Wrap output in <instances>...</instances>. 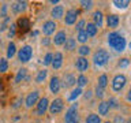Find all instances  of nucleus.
Wrapping results in <instances>:
<instances>
[{"mask_svg": "<svg viewBox=\"0 0 131 123\" xmlns=\"http://www.w3.org/2000/svg\"><path fill=\"white\" fill-rule=\"evenodd\" d=\"M108 44H109L111 48L116 49L117 52H123V51H124V48H126L124 37L120 36L116 32H112V33H109V34H108Z\"/></svg>", "mask_w": 131, "mask_h": 123, "instance_id": "nucleus-1", "label": "nucleus"}, {"mask_svg": "<svg viewBox=\"0 0 131 123\" xmlns=\"http://www.w3.org/2000/svg\"><path fill=\"white\" fill-rule=\"evenodd\" d=\"M109 60V53L105 49H98L93 56V61L96 66H104Z\"/></svg>", "mask_w": 131, "mask_h": 123, "instance_id": "nucleus-2", "label": "nucleus"}, {"mask_svg": "<svg viewBox=\"0 0 131 123\" xmlns=\"http://www.w3.org/2000/svg\"><path fill=\"white\" fill-rule=\"evenodd\" d=\"M33 56V49L30 45H25L18 51V59L20 63H27Z\"/></svg>", "mask_w": 131, "mask_h": 123, "instance_id": "nucleus-3", "label": "nucleus"}, {"mask_svg": "<svg viewBox=\"0 0 131 123\" xmlns=\"http://www.w3.org/2000/svg\"><path fill=\"white\" fill-rule=\"evenodd\" d=\"M49 112H51L52 115H57V114H60L61 111H63L64 108V101L61 100V98H55L51 104H49Z\"/></svg>", "mask_w": 131, "mask_h": 123, "instance_id": "nucleus-4", "label": "nucleus"}, {"mask_svg": "<svg viewBox=\"0 0 131 123\" xmlns=\"http://www.w3.org/2000/svg\"><path fill=\"white\" fill-rule=\"evenodd\" d=\"M126 82H127L126 77L123 75V74H119V75H116L112 81V89L115 90V92H120V90L124 88Z\"/></svg>", "mask_w": 131, "mask_h": 123, "instance_id": "nucleus-5", "label": "nucleus"}, {"mask_svg": "<svg viewBox=\"0 0 131 123\" xmlns=\"http://www.w3.org/2000/svg\"><path fill=\"white\" fill-rule=\"evenodd\" d=\"M38 97H40V92H38V90H33V92L29 93L27 97H26V100H25L27 108H31L34 104H37V102H38Z\"/></svg>", "mask_w": 131, "mask_h": 123, "instance_id": "nucleus-6", "label": "nucleus"}, {"mask_svg": "<svg viewBox=\"0 0 131 123\" xmlns=\"http://www.w3.org/2000/svg\"><path fill=\"white\" fill-rule=\"evenodd\" d=\"M48 107H49V100L48 98L47 97L40 98L38 102H37V115H38V116H42V115L47 112Z\"/></svg>", "mask_w": 131, "mask_h": 123, "instance_id": "nucleus-7", "label": "nucleus"}, {"mask_svg": "<svg viewBox=\"0 0 131 123\" xmlns=\"http://www.w3.org/2000/svg\"><path fill=\"white\" fill-rule=\"evenodd\" d=\"M78 15H79V11L78 10H68L66 12V18H64L66 25H74L77 22Z\"/></svg>", "mask_w": 131, "mask_h": 123, "instance_id": "nucleus-8", "label": "nucleus"}, {"mask_svg": "<svg viewBox=\"0 0 131 123\" xmlns=\"http://www.w3.org/2000/svg\"><path fill=\"white\" fill-rule=\"evenodd\" d=\"M56 27H57L56 22H53V20H47V22L42 25V33L45 36H51L55 33Z\"/></svg>", "mask_w": 131, "mask_h": 123, "instance_id": "nucleus-9", "label": "nucleus"}, {"mask_svg": "<svg viewBox=\"0 0 131 123\" xmlns=\"http://www.w3.org/2000/svg\"><path fill=\"white\" fill-rule=\"evenodd\" d=\"M64 119H66V122L77 120V119H78V105L77 104H72L68 108V111L66 112V118Z\"/></svg>", "mask_w": 131, "mask_h": 123, "instance_id": "nucleus-10", "label": "nucleus"}, {"mask_svg": "<svg viewBox=\"0 0 131 123\" xmlns=\"http://www.w3.org/2000/svg\"><path fill=\"white\" fill-rule=\"evenodd\" d=\"M75 66H77V70H78V71L85 73V71H88V68H89V60L86 59V57L79 56V57L77 59V61H75Z\"/></svg>", "mask_w": 131, "mask_h": 123, "instance_id": "nucleus-11", "label": "nucleus"}, {"mask_svg": "<svg viewBox=\"0 0 131 123\" xmlns=\"http://www.w3.org/2000/svg\"><path fill=\"white\" fill-rule=\"evenodd\" d=\"M66 40H67V34H66L64 30H60L56 33L55 38H53V43H55V45H64Z\"/></svg>", "mask_w": 131, "mask_h": 123, "instance_id": "nucleus-12", "label": "nucleus"}, {"mask_svg": "<svg viewBox=\"0 0 131 123\" xmlns=\"http://www.w3.org/2000/svg\"><path fill=\"white\" fill-rule=\"evenodd\" d=\"M77 84V78L72 75V74H66L64 78H63V85L64 88H71Z\"/></svg>", "mask_w": 131, "mask_h": 123, "instance_id": "nucleus-13", "label": "nucleus"}, {"mask_svg": "<svg viewBox=\"0 0 131 123\" xmlns=\"http://www.w3.org/2000/svg\"><path fill=\"white\" fill-rule=\"evenodd\" d=\"M61 64H63V55L60 52H56L53 55V59H52V67L57 70L61 67Z\"/></svg>", "mask_w": 131, "mask_h": 123, "instance_id": "nucleus-14", "label": "nucleus"}, {"mask_svg": "<svg viewBox=\"0 0 131 123\" xmlns=\"http://www.w3.org/2000/svg\"><path fill=\"white\" fill-rule=\"evenodd\" d=\"M49 89L52 93H57L60 90V79L57 77H52L51 82H49Z\"/></svg>", "mask_w": 131, "mask_h": 123, "instance_id": "nucleus-15", "label": "nucleus"}, {"mask_svg": "<svg viewBox=\"0 0 131 123\" xmlns=\"http://www.w3.org/2000/svg\"><path fill=\"white\" fill-rule=\"evenodd\" d=\"M85 32L89 37H93V36L97 34V26L93 22H88V25L85 26Z\"/></svg>", "mask_w": 131, "mask_h": 123, "instance_id": "nucleus-16", "label": "nucleus"}, {"mask_svg": "<svg viewBox=\"0 0 131 123\" xmlns=\"http://www.w3.org/2000/svg\"><path fill=\"white\" fill-rule=\"evenodd\" d=\"M51 15H52L55 19H60L61 16L64 15V8H63V6H56V7H53Z\"/></svg>", "mask_w": 131, "mask_h": 123, "instance_id": "nucleus-17", "label": "nucleus"}, {"mask_svg": "<svg viewBox=\"0 0 131 123\" xmlns=\"http://www.w3.org/2000/svg\"><path fill=\"white\" fill-rule=\"evenodd\" d=\"M106 25H108L109 27H116L119 25V16L115 15V14H111L106 16Z\"/></svg>", "mask_w": 131, "mask_h": 123, "instance_id": "nucleus-18", "label": "nucleus"}, {"mask_svg": "<svg viewBox=\"0 0 131 123\" xmlns=\"http://www.w3.org/2000/svg\"><path fill=\"white\" fill-rule=\"evenodd\" d=\"M102 19H104V16H102V12L101 11H94V14H93V20H94V25L98 27H101L102 26Z\"/></svg>", "mask_w": 131, "mask_h": 123, "instance_id": "nucleus-19", "label": "nucleus"}, {"mask_svg": "<svg viewBox=\"0 0 131 123\" xmlns=\"http://www.w3.org/2000/svg\"><path fill=\"white\" fill-rule=\"evenodd\" d=\"M109 112V104L108 101H101L98 104V114L100 115H106Z\"/></svg>", "mask_w": 131, "mask_h": 123, "instance_id": "nucleus-20", "label": "nucleus"}, {"mask_svg": "<svg viewBox=\"0 0 131 123\" xmlns=\"http://www.w3.org/2000/svg\"><path fill=\"white\" fill-rule=\"evenodd\" d=\"M18 26H19V29H22V30H27V29L30 27V22H29V19L26 16H22V18H19V20H18Z\"/></svg>", "mask_w": 131, "mask_h": 123, "instance_id": "nucleus-21", "label": "nucleus"}, {"mask_svg": "<svg viewBox=\"0 0 131 123\" xmlns=\"http://www.w3.org/2000/svg\"><path fill=\"white\" fill-rule=\"evenodd\" d=\"M12 10H14V12H22V11H25V10H26V2H16V3H14Z\"/></svg>", "mask_w": 131, "mask_h": 123, "instance_id": "nucleus-22", "label": "nucleus"}, {"mask_svg": "<svg viewBox=\"0 0 131 123\" xmlns=\"http://www.w3.org/2000/svg\"><path fill=\"white\" fill-rule=\"evenodd\" d=\"M77 47V41L74 38H67L64 43V48L67 49V51H72V49H75Z\"/></svg>", "mask_w": 131, "mask_h": 123, "instance_id": "nucleus-23", "label": "nucleus"}, {"mask_svg": "<svg viewBox=\"0 0 131 123\" xmlns=\"http://www.w3.org/2000/svg\"><path fill=\"white\" fill-rule=\"evenodd\" d=\"M47 75H48V71L47 70H40L38 73H37V77H36V81L38 82V84H41V82H44L45 81V78H47Z\"/></svg>", "mask_w": 131, "mask_h": 123, "instance_id": "nucleus-24", "label": "nucleus"}, {"mask_svg": "<svg viewBox=\"0 0 131 123\" xmlns=\"http://www.w3.org/2000/svg\"><path fill=\"white\" fill-rule=\"evenodd\" d=\"M86 123H101V119L97 114H90L86 118Z\"/></svg>", "mask_w": 131, "mask_h": 123, "instance_id": "nucleus-25", "label": "nucleus"}, {"mask_svg": "<svg viewBox=\"0 0 131 123\" xmlns=\"http://www.w3.org/2000/svg\"><path fill=\"white\" fill-rule=\"evenodd\" d=\"M16 53V47L14 43H10L7 47V57H12Z\"/></svg>", "mask_w": 131, "mask_h": 123, "instance_id": "nucleus-26", "label": "nucleus"}, {"mask_svg": "<svg viewBox=\"0 0 131 123\" xmlns=\"http://www.w3.org/2000/svg\"><path fill=\"white\" fill-rule=\"evenodd\" d=\"M26 71H27L26 68H20V70H18V74H16V77H15V82H16V84H19V82L22 81L25 77H26Z\"/></svg>", "mask_w": 131, "mask_h": 123, "instance_id": "nucleus-27", "label": "nucleus"}, {"mask_svg": "<svg viewBox=\"0 0 131 123\" xmlns=\"http://www.w3.org/2000/svg\"><path fill=\"white\" fill-rule=\"evenodd\" d=\"M100 88H102V89H105L106 88V85H108V77L105 75V74H102V75L98 78V84H97Z\"/></svg>", "mask_w": 131, "mask_h": 123, "instance_id": "nucleus-28", "label": "nucleus"}, {"mask_svg": "<svg viewBox=\"0 0 131 123\" xmlns=\"http://www.w3.org/2000/svg\"><path fill=\"white\" fill-rule=\"evenodd\" d=\"M77 40L79 41V43H86V41L89 40V36L86 34V32L85 30H82V32H78V36H77Z\"/></svg>", "mask_w": 131, "mask_h": 123, "instance_id": "nucleus-29", "label": "nucleus"}, {"mask_svg": "<svg viewBox=\"0 0 131 123\" xmlns=\"http://www.w3.org/2000/svg\"><path fill=\"white\" fill-rule=\"evenodd\" d=\"M78 52H79V55L82 57H85V56H88L90 53V48L88 47V45H81L79 49H78Z\"/></svg>", "mask_w": 131, "mask_h": 123, "instance_id": "nucleus-30", "label": "nucleus"}, {"mask_svg": "<svg viewBox=\"0 0 131 123\" xmlns=\"http://www.w3.org/2000/svg\"><path fill=\"white\" fill-rule=\"evenodd\" d=\"M113 4H115L117 8H126V7L130 4V2H128V0H115Z\"/></svg>", "mask_w": 131, "mask_h": 123, "instance_id": "nucleus-31", "label": "nucleus"}, {"mask_svg": "<svg viewBox=\"0 0 131 123\" xmlns=\"http://www.w3.org/2000/svg\"><path fill=\"white\" fill-rule=\"evenodd\" d=\"M81 93H82V89H81V88H77V89H74L72 92H71V94H70V97H68V98L72 101V100H75L77 97H79V96H81Z\"/></svg>", "mask_w": 131, "mask_h": 123, "instance_id": "nucleus-32", "label": "nucleus"}, {"mask_svg": "<svg viewBox=\"0 0 131 123\" xmlns=\"http://www.w3.org/2000/svg\"><path fill=\"white\" fill-rule=\"evenodd\" d=\"M77 84H78V88H82V86H85L86 84H88V78H86L85 75H79L77 78Z\"/></svg>", "mask_w": 131, "mask_h": 123, "instance_id": "nucleus-33", "label": "nucleus"}, {"mask_svg": "<svg viewBox=\"0 0 131 123\" xmlns=\"http://www.w3.org/2000/svg\"><path fill=\"white\" fill-rule=\"evenodd\" d=\"M7 68H8V61H7V59H0V73L7 71Z\"/></svg>", "mask_w": 131, "mask_h": 123, "instance_id": "nucleus-34", "label": "nucleus"}, {"mask_svg": "<svg viewBox=\"0 0 131 123\" xmlns=\"http://www.w3.org/2000/svg\"><path fill=\"white\" fill-rule=\"evenodd\" d=\"M52 59H53V53H47L45 55V57H44V64L45 66H49V64H52Z\"/></svg>", "mask_w": 131, "mask_h": 123, "instance_id": "nucleus-35", "label": "nucleus"}, {"mask_svg": "<svg viewBox=\"0 0 131 123\" xmlns=\"http://www.w3.org/2000/svg\"><path fill=\"white\" fill-rule=\"evenodd\" d=\"M85 26H86V22H85L83 19H81L79 22L77 23V27L75 29H77L78 32H82V30H85Z\"/></svg>", "mask_w": 131, "mask_h": 123, "instance_id": "nucleus-36", "label": "nucleus"}, {"mask_svg": "<svg viewBox=\"0 0 131 123\" xmlns=\"http://www.w3.org/2000/svg\"><path fill=\"white\" fill-rule=\"evenodd\" d=\"M128 64H130V60L127 59V57H123V59H120V61H119V67H127Z\"/></svg>", "mask_w": 131, "mask_h": 123, "instance_id": "nucleus-37", "label": "nucleus"}, {"mask_svg": "<svg viewBox=\"0 0 131 123\" xmlns=\"http://www.w3.org/2000/svg\"><path fill=\"white\" fill-rule=\"evenodd\" d=\"M96 96H97V97H100V98H101L102 96H104V89L100 88L98 85L96 86Z\"/></svg>", "mask_w": 131, "mask_h": 123, "instance_id": "nucleus-38", "label": "nucleus"}, {"mask_svg": "<svg viewBox=\"0 0 131 123\" xmlns=\"http://www.w3.org/2000/svg\"><path fill=\"white\" fill-rule=\"evenodd\" d=\"M108 104H109V108H116V107H117V101L115 100V98H111V100L108 101Z\"/></svg>", "mask_w": 131, "mask_h": 123, "instance_id": "nucleus-39", "label": "nucleus"}, {"mask_svg": "<svg viewBox=\"0 0 131 123\" xmlns=\"http://www.w3.org/2000/svg\"><path fill=\"white\" fill-rule=\"evenodd\" d=\"M81 4L83 6V8H86V10L92 8V6H93V3H92V2H81Z\"/></svg>", "mask_w": 131, "mask_h": 123, "instance_id": "nucleus-40", "label": "nucleus"}, {"mask_svg": "<svg viewBox=\"0 0 131 123\" xmlns=\"http://www.w3.org/2000/svg\"><path fill=\"white\" fill-rule=\"evenodd\" d=\"M15 25H11V26H10V33H8V36H10V37H12V36H14L15 34Z\"/></svg>", "mask_w": 131, "mask_h": 123, "instance_id": "nucleus-41", "label": "nucleus"}, {"mask_svg": "<svg viewBox=\"0 0 131 123\" xmlns=\"http://www.w3.org/2000/svg\"><path fill=\"white\" fill-rule=\"evenodd\" d=\"M123 122H124L123 116H122V115H117V116L115 118V122H113V123H123Z\"/></svg>", "mask_w": 131, "mask_h": 123, "instance_id": "nucleus-42", "label": "nucleus"}, {"mask_svg": "<svg viewBox=\"0 0 131 123\" xmlns=\"http://www.w3.org/2000/svg\"><path fill=\"white\" fill-rule=\"evenodd\" d=\"M20 102H22V98H19V100H16V102H15V104L12 105V107H14V108H18V107L20 105Z\"/></svg>", "mask_w": 131, "mask_h": 123, "instance_id": "nucleus-43", "label": "nucleus"}, {"mask_svg": "<svg viewBox=\"0 0 131 123\" xmlns=\"http://www.w3.org/2000/svg\"><path fill=\"white\" fill-rule=\"evenodd\" d=\"M127 100H128V101H131V89L128 90V93H127Z\"/></svg>", "mask_w": 131, "mask_h": 123, "instance_id": "nucleus-44", "label": "nucleus"}, {"mask_svg": "<svg viewBox=\"0 0 131 123\" xmlns=\"http://www.w3.org/2000/svg\"><path fill=\"white\" fill-rule=\"evenodd\" d=\"M66 123H79V119H77V120H70V122H66Z\"/></svg>", "mask_w": 131, "mask_h": 123, "instance_id": "nucleus-45", "label": "nucleus"}, {"mask_svg": "<svg viewBox=\"0 0 131 123\" xmlns=\"http://www.w3.org/2000/svg\"><path fill=\"white\" fill-rule=\"evenodd\" d=\"M126 123H131V118H128V119H127V120H126Z\"/></svg>", "mask_w": 131, "mask_h": 123, "instance_id": "nucleus-46", "label": "nucleus"}, {"mask_svg": "<svg viewBox=\"0 0 131 123\" xmlns=\"http://www.w3.org/2000/svg\"><path fill=\"white\" fill-rule=\"evenodd\" d=\"M0 90H2V84H0Z\"/></svg>", "mask_w": 131, "mask_h": 123, "instance_id": "nucleus-47", "label": "nucleus"}, {"mask_svg": "<svg viewBox=\"0 0 131 123\" xmlns=\"http://www.w3.org/2000/svg\"><path fill=\"white\" fill-rule=\"evenodd\" d=\"M105 123H112V122H105Z\"/></svg>", "mask_w": 131, "mask_h": 123, "instance_id": "nucleus-48", "label": "nucleus"}, {"mask_svg": "<svg viewBox=\"0 0 131 123\" xmlns=\"http://www.w3.org/2000/svg\"><path fill=\"white\" fill-rule=\"evenodd\" d=\"M130 48H131V44H130Z\"/></svg>", "mask_w": 131, "mask_h": 123, "instance_id": "nucleus-49", "label": "nucleus"}]
</instances>
